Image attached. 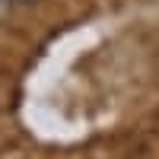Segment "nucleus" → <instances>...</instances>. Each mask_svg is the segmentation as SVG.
I'll list each match as a JSON object with an SVG mask.
<instances>
[]
</instances>
